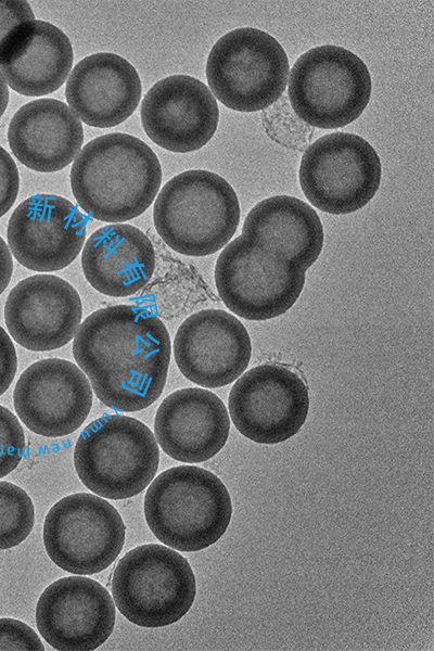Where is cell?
<instances>
[{
	"label": "cell",
	"instance_id": "15",
	"mask_svg": "<svg viewBox=\"0 0 434 651\" xmlns=\"http://www.w3.org/2000/svg\"><path fill=\"white\" fill-rule=\"evenodd\" d=\"M36 624L55 650L90 651L113 633L115 604L97 580L80 575L60 578L40 595Z\"/></svg>",
	"mask_w": 434,
	"mask_h": 651
},
{
	"label": "cell",
	"instance_id": "26",
	"mask_svg": "<svg viewBox=\"0 0 434 651\" xmlns=\"http://www.w3.org/2000/svg\"><path fill=\"white\" fill-rule=\"evenodd\" d=\"M34 20L27 1L0 0V66L9 61L25 39Z\"/></svg>",
	"mask_w": 434,
	"mask_h": 651
},
{
	"label": "cell",
	"instance_id": "14",
	"mask_svg": "<svg viewBox=\"0 0 434 651\" xmlns=\"http://www.w3.org/2000/svg\"><path fill=\"white\" fill-rule=\"evenodd\" d=\"M86 217L67 199L36 194L12 213L7 229L8 246L25 268L51 272L67 267L86 240Z\"/></svg>",
	"mask_w": 434,
	"mask_h": 651
},
{
	"label": "cell",
	"instance_id": "20",
	"mask_svg": "<svg viewBox=\"0 0 434 651\" xmlns=\"http://www.w3.org/2000/svg\"><path fill=\"white\" fill-rule=\"evenodd\" d=\"M137 69L123 56L99 52L80 60L66 81L69 108L86 125L110 128L125 122L141 100Z\"/></svg>",
	"mask_w": 434,
	"mask_h": 651
},
{
	"label": "cell",
	"instance_id": "27",
	"mask_svg": "<svg viewBox=\"0 0 434 651\" xmlns=\"http://www.w3.org/2000/svg\"><path fill=\"white\" fill-rule=\"evenodd\" d=\"M24 449L22 424L11 410L0 405V478L20 464Z\"/></svg>",
	"mask_w": 434,
	"mask_h": 651
},
{
	"label": "cell",
	"instance_id": "8",
	"mask_svg": "<svg viewBox=\"0 0 434 651\" xmlns=\"http://www.w3.org/2000/svg\"><path fill=\"white\" fill-rule=\"evenodd\" d=\"M289 60L282 46L268 33L253 27L233 29L213 46L206 62V79L213 95L228 108L261 111L283 94Z\"/></svg>",
	"mask_w": 434,
	"mask_h": 651
},
{
	"label": "cell",
	"instance_id": "12",
	"mask_svg": "<svg viewBox=\"0 0 434 651\" xmlns=\"http://www.w3.org/2000/svg\"><path fill=\"white\" fill-rule=\"evenodd\" d=\"M228 408L237 430L259 444H278L294 436L309 410L308 388L286 366L265 363L238 378Z\"/></svg>",
	"mask_w": 434,
	"mask_h": 651
},
{
	"label": "cell",
	"instance_id": "30",
	"mask_svg": "<svg viewBox=\"0 0 434 651\" xmlns=\"http://www.w3.org/2000/svg\"><path fill=\"white\" fill-rule=\"evenodd\" d=\"M17 369V356L10 335L0 326V396L12 384Z\"/></svg>",
	"mask_w": 434,
	"mask_h": 651
},
{
	"label": "cell",
	"instance_id": "9",
	"mask_svg": "<svg viewBox=\"0 0 434 651\" xmlns=\"http://www.w3.org/2000/svg\"><path fill=\"white\" fill-rule=\"evenodd\" d=\"M305 272L282 254L241 234L219 254L215 283L227 308L258 321L279 317L295 304Z\"/></svg>",
	"mask_w": 434,
	"mask_h": 651
},
{
	"label": "cell",
	"instance_id": "17",
	"mask_svg": "<svg viewBox=\"0 0 434 651\" xmlns=\"http://www.w3.org/2000/svg\"><path fill=\"white\" fill-rule=\"evenodd\" d=\"M140 115L148 137L174 153L204 146L219 120L217 101L208 87L188 75H171L155 82L142 100Z\"/></svg>",
	"mask_w": 434,
	"mask_h": 651
},
{
	"label": "cell",
	"instance_id": "13",
	"mask_svg": "<svg viewBox=\"0 0 434 651\" xmlns=\"http://www.w3.org/2000/svg\"><path fill=\"white\" fill-rule=\"evenodd\" d=\"M93 395L86 374L75 363L46 358L31 363L18 378L14 409L34 433L61 437L79 429L89 416Z\"/></svg>",
	"mask_w": 434,
	"mask_h": 651
},
{
	"label": "cell",
	"instance_id": "32",
	"mask_svg": "<svg viewBox=\"0 0 434 651\" xmlns=\"http://www.w3.org/2000/svg\"><path fill=\"white\" fill-rule=\"evenodd\" d=\"M9 102L8 84L0 72V118L2 117Z\"/></svg>",
	"mask_w": 434,
	"mask_h": 651
},
{
	"label": "cell",
	"instance_id": "2",
	"mask_svg": "<svg viewBox=\"0 0 434 651\" xmlns=\"http://www.w3.org/2000/svg\"><path fill=\"white\" fill-rule=\"evenodd\" d=\"M69 178L74 197L85 213L100 221L120 224L151 206L161 188L162 167L145 142L112 132L84 145Z\"/></svg>",
	"mask_w": 434,
	"mask_h": 651
},
{
	"label": "cell",
	"instance_id": "3",
	"mask_svg": "<svg viewBox=\"0 0 434 651\" xmlns=\"http://www.w3.org/2000/svg\"><path fill=\"white\" fill-rule=\"evenodd\" d=\"M232 503L225 484L210 471L179 465L158 474L144 497L145 521L164 545L194 552L227 531Z\"/></svg>",
	"mask_w": 434,
	"mask_h": 651
},
{
	"label": "cell",
	"instance_id": "28",
	"mask_svg": "<svg viewBox=\"0 0 434 651\" xmlns=\"http://www.w3.org/2000/svg\"><path fill=\"white\" fill-rule=\"evenodd\" d=\"M0 650L43 651L36 631L14 618H0Z\"/></svg>",
	"mask_w": 434,
	"mask_h": 651
},
{
	"label": "cell",
	"instance_id": "23",
	"mask_svg": "<svg viewBox=\"0 0 434 651\" xmlns=\"http://www.w3.org/2000/svg\"><path fill=\"white\" fill-rule=\"evenodd\" d=\"M242 234L271 248L306 271L323 246V227L316 210L290 195L258 202L247 214Z\"/></svg>",
	"mask_w": 434,
	"mask_h": 651
},
{
	"label": "cell",
	"instance_id": "11",
	"mask_svg": "<svg viewBox=\"0 0 434 651\" xmlns=\"http://www.w3.org/2000/svg\"><path fill=\"white\" fill-rule=\"evenodd\" d=\"M125 533L120 514L107 500L77 493L59 500L47 513L43 544L59 567L76 575H90L116 560Z\"/></svg>",
	"mask_w": 434,
	"mask_h": 651
},
{
	"label": "cell",
	"instance_id": "6",
	"mask_svg": "<svg viewBox=\"0 0 434 651\" xmlns=\"http://www.w3.org/2000/svg\"><path fill=\"white\" fill-rule=\"evenodd\" d=\"M112 595L118 611L131 623L157 628L188 613L196 583L188 560L170 547L138 546L117 563Z\"/></svg>",
	"mask_w": 434,
	"mask_h": 651
},
{
	"label": "cell",
	"instance_id": "16",
	"mask_svg": "<svg viewBox=\"0 0 434 651\" xmlns=\"http://www.w3.org/2000/svg\"><path fill=\"white\" fill-rule=\"evenodd\" d=\"M173 352L180 372L199 386H226L240 378L252 355L242 322L221 309H204L178 328Z\"/></svg>",
	"mask_w": 434,
	"mask_h": 651
},
{
	"label": "cell",
	"instance_id": "19",
	"mask_svg": "<svg viewBox=\"0 0 434 651\" xmlns=\"http://www.w3.org/2000/svg\"><path fill=\"white\" fill-rule=\"evenodd\" d=\"M230 419L222 400L213 392L188 387L168 395L158 406L154 436L175 460L199 463L216 456L226 445Z\"/></svg>",
	"mask_w": 434,
	"mask_h": 651
},
{
	"label": "cell",
	"instance_id": "1",
	"mask_svg": "<svg viewBox=\"0 0 434 651\" xmlns=\"http://www.w3.org/2000/svg\"><path fill=\"white\" fill-rule=\"evenodd\" d=\"M73 355L97 397L125 412L148 408L163 393L171 355L169 333L152 310L115 305L79 326Z\"/></svg>",
	"mask_w": 434,
	"mask_h": 651
},
{
	"label": "cell",
	"instance_id": "18",
	"mask_svg": "<svg viewBox=\"0 0 434 651\" xmlns=\"http://www.w3.org/2000/svg\"><path fill=\"white\" fill-rule=\"evenodd\" d=\"M82 305L66 280L47 273L21 280L9 293L4 321L13 340L31 352L58 349L80 326Z\"/></svg>",
	"mask_w": 434,
	"mask_h": 651
},
{
	"label": "cell",
	"instance_id": "5",
	"mask_svg": "<svg viewBox=\"0 0 434 651\" xmlns=\"http://www.w3.org/2000/svg\"><path fill=\"white\" fill-rule=\"evenodd\" d=\"M158 461V444L152 431L123 414H104L92 421L74 449V467L82 484L113 500L144 490L156 474Z\"/></svg>",
	"mask_w": 434,
	"mask_h": 651
},
{
	"label": "cell",
	"instance_id": "25",
	"mask_svg": "<svg viewBox=\"0 0 434 651\" xmlns=\"http://www.w3.org/2000/svg\"><path fill=\"white\" fill-rule=\"evenodd\" d=\"M35 524L31 498L20 486L0 482V550L23 542Z\"/></svg>",
	"mask_w": 434,
	"mask_h": 651
},
{
	"label": "cell",
	"instance_id": "22",
	"mask_svg": "<svg viewBox=\"0 0 434 651\" xmlns=\"http://www.w3.org/2000/svg\"><path fill=\"white\" fill-rule=\"evenodd\" d=\"M81 267L87 281L101 294L114 297L133 295L153 276L154 246L135 226L106 225L87 239Z\"/></svg>",
	"mask_w": 434,
	"mask_h": 651
},
{
	"label": "cell",
	"instance_id": "29",
	"mask_svg": "<svg viewBox=\"0 0 434 651\" xmlns=\"http://www.w3.org/2000/svg\"><path fill=\"white\" fill-rule=\"evenodd\" d=\"M20 188V176L15 162L0 145V217L13 206Z\"/></svg>",
	"mask_w": 434,
	"mask_h": 651
},
{
	"label": "cell",
	"instance_id": "7",
	"mask_svg": "<svg viewBox=\"0 0 434 651\" xmlns=\"http://www.w3.org/2000/svg\"><path fill=\"white\" fill-rule=\"evenodd\" d=\"M288 95L298 118L321 129L344 127L369 103L372 84L363 61L327 44L302 54L289 73Z\"/></svg>",
	"mask_w": 434,
	"mask_h": 651
},
{
	"label": "cell",
	"instance_id": "4",
	"mask_svg": "<svg viewBox=\"0 0 434 651\" xmlns=\"http://www.w3.org/2000/svg\"><path fill=\"white\" fill-rule=\"evenodd\" d=\"M157 234L175 252L207 256L225 247L240 222L237 193L225 178L190 169L168 180L153 208Z\"/></svg>",
	"mask_w": 434,
	"mask_h": 651
},
{
	"label": "cell",
	"instance_id": "31",
	"mask_svg": "<svg viewBox=\"0 0 434 651\" xmlns=\"http://www.w3.org/2000/svg\"><path fill=\"white\" fill-rule=\"evenodd\" d=\"M13 272V259L11 251L4 240L0 237V294L10 283Z\"/></svg>",
	"mask_w": 434,
	"mask_h": 651
},
{
	"label": "cell",
	"instance_id": "10",
	"mask_svg": "<svg viewBox=\"0 0 434 651\" xmlns=\"http://www.w3.org/2000/svg\"><path fill=\"white\" fill-rule=\"evenodd\" d=\"M299 184L307 200L333 215L354 213L375 195L382 166L373 146L348 132L324 135L305 150Z\"/></svg>",
	"mask_w": 434,
	"mask_h": 651
},
{
	"label": "cell",
	"instance_id": "21",
	"mask_svg": "<svg viewBox=\"0 0 434 651\" xmlns=\"http://www.w3.org/2000/svg\"><path fill=\"white\" fill-rule=\"evenodd\" d=\"M8 141L23 165L53 173L69 165L80 152L84 129L66 103L37 99L21 106L10 120Z\"/></svg>",
	"mask_w": 434,
	"mask_h": 651
},
{
	"label": "cell",
	"instance_id": "24",
	"mask_svg": "<svg viewBox=\"0 0 434 651\" xmlns=\"http://www.w3.org/2000/svg\"><path fill=\"white\" fill-rule=\"evenodd\" d=\"M73 48L55 25L34 20L25 39L10 60L0 66L7 84L26 97L56 91L71 74Z\"/></svg>",
	"mask_w": 434,
	"mask_h": 651
}]
</instances>
